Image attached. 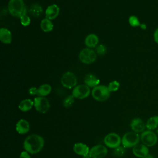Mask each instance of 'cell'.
<instances>
[{
	"instance_id": "5",
	"label": "cell",
	"mask_w": 158,
	"mask_h": 158,
	"mask_svg": "<svg viewBox=\"0 0 158 158\" xmlns=\"http://www.w3.org/2000/svg\"><path fill=\"white\" fill-rule=\"evenodd\" d=\"M80 60L85 64H90L95 62L97 58L96 53L91 49L87 48L83 49L79 53Z\"/></svg>"
},
{
	"instance_id": "35",
	"label": "cell",
	"mask_w": 158,
	"mask_h": 158,
	"mask_svg": "<svg viewBox=\"0 0 158 158\" xmlns=\"http://www.w3.org/2000/svg\"><path fill=\"white\" fill-rule=\"evenodd\" d=\"M83 158H91V157L89 156V155H88V156H85V157H83Z\"/></svg>"
},
{
	"instance_id": "31",
	"label": "cell",
	"mask_w": 158,
	"mask_h": 158,
	"mask_svg": "<svg viewBox=\"0 0 158 158\" xmlns=\"http://www.w3.org/2000/svg\"><path fill=\"white\" fill-rule=\"evenodd\" d=\"M37 89H38V88L31 87L28 89V93L30 95H36L37 94Z\"/></svg>"
},
{
	"instance_id": "15",
	"label": "cell",
	"mask_w": 158,
	"mask_h": 158,
	"mask_svg": "<svg viewBox=\"0 0 158 158\" xmlns=\"http://www.w3.org/2000/svg\"><path fill=\"white\" fill-rule=\"evenodd\" d=\"M89 150L90 149H89V147L85 144H83L82 143H77L75 144L73 146L74 152L77 154L79 156H81L83 157L89 155Z\"/></svg>"
},
{
	"instance_id": "30",
	"label": "cell",
	"mask_w": 158,
	"mask_h": 158,
	"mask_svg": "<svg viewBox=\"0 0 158 158\" xmlns=\"http://www.w3.org/2000/svg\"><path fill=\"white\" fill-rule=\"evenodd\" d=\"M107 49L104 44H99L96 46V52L99 55H104L106 53Z\"/></svg>"
},
{
	"instance_id": "14",
	"label": "cell",
	"mask_w": 158,
	"mask_h": 158,
	"mask_svg": "<svg viewBox=\"0 0 158 158\" xmlns=\"http://www.w3.org/2000/svg\"><path fill=\"white\" fill-rule=\"evenodd\" d=\"M130 127L134 132L138 133L144 131L146 125L140 118H135L131 120Z\"/></svg>"
},
{
	"instance_id": "10",
	"label": "cell",
	"mask_w": 158,
	"mask_h": 158,
	"mask_svg": "<svg viewBox=\"0 0 158 158\" xmlns=\"http://www.w3.org/2000/svg\"><path fill=\"white\" fill-rule=\"evenodd\" d=\"M104 143L107 147L114 149L120 146L122 143V139L117 133H110L104 137Z\"/></svg>"
},
{
	"instance_id": "11",
	"label": "cell",
	"mask_w": 158,
	"mask_h": 158,
	"mask_svg": "<svg viewBox=\"0 0 158 158\" xmlns=\"http://www.w3.org/2000/svg\"><path fill=\"white\" fill-rule=\"evenodd\" d=\"M107 153V149L104 145H96L92 147L89 152L91 158H104Z\"/></svg>"
},
{
	"instance_id": "12",
	"label": "cell",
	"mask_w": 158,
	"mask_h": 158,
	"mask_svg": "<svg viewBox=\"0 0 158 158\" xmlns=\"http://www.w3.org/2000/svg\"><path fill=\"white\" fill-rule=\"evenodd\" d=\"M60 12V8L56 4H51L45 10L46 18L49 20H54L57 17Z\"/></svg>"
},
{
	"instance_id": "16",
	"label": "cell",
	"mask_w": 158,
	"mask_h": 158,
	"mask_svg": "<svg viewBox=\"0 0 158 158\" xmlns=\"http://www.w3.org/2000/svg\"><path fill=\"white\" fill-rule=\"evenodd\" d=\"M16 131L21 135L27 133L30 130V124L25 119L19 120L16 123Z\"/></svg>"
},
{
	"instance_id": "1",
	"label": "cell",
	"mask_w": 158,
	"mask_h": 158,
	"mask_svg": "<svg viewBox=\"0 0 158 158\" xmlns=\"http://www.w3.org/2000/svg\"><path fill=\"white\" fill-rule=\"evenodd\" d=\"M44 145V140L42 136L37 134H33L27 136L23 142L25 151L34 154L39 152Z\"/></svg>"
},
{
	"instance_id": "20",
	"label": "cell",
	"mask_w": 158,
	"mask_h": 158,
	"mask_svg": "<svg viewBox=\"0 0 158 158\" xmlns=\"http://www.w3.org/2000/svg\"><path fill=\"white\" fill-rule=\"evenodd\" d=\"M43 12V10L42 7L38 4H32L29 9V13L31 16L35 18H38L40 17Z\"/></svg>"
},
{
	"instance_id": "2",
	"label": "cell",
	"mask_w": 158,
	"mask_h": 158,
	"mask_svg": "<svg viewBox=\"0 0 158 158\" xmlns=\"http://www.w3.org/2000/svg\"><path fill=\"white\" fill-rule=\"evenodd\" d=\"M7 8L9 13L14 17L20 18L27 14V9L23 0H10Z\"/></svg>"
},
{
	"instance_id": "13",
	"label": "cell",
	"mask_w": 158,
	"mask_h": 158,
	"mask_svg": "<svg viewBox=\"0 0 158 158\" xmlns=\"http://www.w3.org/2000/svg\"><path fill=\"white\" fill-rule=\"evenodd\" d=\"M133 153L136 157L143 158L149 154V149L144 144H138L133 147Z\"/></svg>"
},
{
	"instance_id": "8",
	"label": "cell",
	"mask_w": 158,
	"mask_h": 158,
	"mask_svg": "<svg viewBox=\"0 0 158 158\" xmlns=\"http://www.w3.org/2000/svg\"><path fill=\"white\" fill-rule=\"evenodd\" d=\"M60 81L62 85L68 89L76 86L77 83V80L75 75L71 72H67L64 73L61 77Z\"/></svg>"
},
{
	"instance_id": "25",
	"label": "cell",
	"mask_w": 158,
	"mask_h": 158,
	"mask_svg": "<svg viewBox=\"0 0 158 158\" xmlns=\"http://www.w3.org/2000/svg\"><path fill=\"white\" fill-rule=\"evenodd\" d=\"M74 98L72 94L67 96L63 101V106L66 108L71 107L74 102Z\"/></svg>"
},
{
	"instance_id": "7",
	"label": "cell",
	"mask_w": 158,
	"mask_h": 158,
	"mask_svg": "<svg viewBox=\"0 0 158 158\" xmlns=\"http://www.w3.org/2000/svg\"><path fill=\"white\" fill-rule=\"evenodd\" d=\"M33 101L35 108L38 112L41 114H45L49 110L50 104L48 99L45 97H36Z\"/></svg>"
},
{
	"instance_id": "26",
	"label": "cell",
	"mask_w": 158,
	"mask_h": 158,
	"mask_svg": "<svg viewBox=\"0 0 158 158\" xmlns=\"http://www.w3.org/2000/svg\"><path fill=\"white\" fill-rule=\"evenodd\" d=\"M107 87L110 92L116 91L118 89V88L120 87V83L117 81L114 80L109 83Z\"/></svg>"
},
{
	"instance_id": "27",
	"label": "cell",
	"mask_w": 158,
	"mask_h": 158,
	"mask_svg": "<svg viewBox=\"0 0 158 158\" xmlns=\"http://www.w3.org/2000/svg\"><path fill=\"white\" fill-rule=\"evenodd\" d=\"M128 22H129L130 25L131 27H138V26H141V25L140 23L138 17L135 16V15H131L129 17Z\"/></svg>"
},
{
	"instance_id": "9",
	"label": "cell",
	"mask_w": 158,
	"mask_h": 158,
	"mask_svg": "<svg viewBox=\"0 0 158 158\" xmlns=\"http://www.w3.org/2000/svg\"><path fill=\"white\" fill-rule=\"evenodd\" d=\"M90 94L89 87L86 85H79L75 86L72 90V94L75 98L83 99L89 96Z\"/></svg>"
},
{
	"instance_id": "33",
	"label": "cell",
	"mask_w": 158,
	"mask_h": 158,
	"mask_svg": "<svg viewBox=\"0 0 158 158\" xmlns=\"http://www.w3.org/2000/svg\"><path fill=\"white\" fill-rule=\"evenodd\" d=\"M154 40L155 42L158 44V28L156 30L154 33Z\"/></svg>"
},
{
	"instance_id": "29",
	"label": "cell",
	"mask_w": 158,
	"mask_h": 158,
	"mask_svg": "<svg viewBox=\"0 0 158 158\" xmlns=\"http://www.w3.org/2000/svg\"><path fill=\"white\" fill-rule=\"evenodd\" d=\"M125 152V148L124 147L118 146L117 148H114L113 153L117 157H122V156H123L124 155Z\"/></svg>"
},
{
	"instance_id": "23",
	"label": "cell",
	"mask_w": 158,
	"mask_h": 158,
	"mask_svg": "<svg viewBox=\"0 0 158 158\" xmlns=\"http://www.w3.org/2000/svg\"><path fill=\"white\" fill-rule=\"evenodd\" d=\"M52 90L51 85L49 84H43L40 86L37 89V96L41 97H44L48 95Z\"/></svg>"
},
{
	"instance_id": "19",
	"label": "cell",
	"mask_w": 158,
	"mask_h": 158,
	"mask_svg": "<svg viewBox=\"0 0 158 158\" xmlns=\"http://www.w3.org/2000/svg\"><path fill=\"white\" fill-rule=\"evenodd\" d=\"M98 43H99V38L94 33L89 34L88 35L86 36L85 40V45L89 48L96 47L98 44Z\"/></svg>"
},
{
	"instance_id": "21",
	"label": "cell",
	"mask_w": 158,
	"mask_h": 158,
	"mask_svg": "<svg viewBox=\"0 0 158 158\" xmlns=\"http://www.w3.org/2000/svg\"><path fill=\"white\" fill-rule=\"evenodd\" d=\"M34 106V101L30 99L22 100L19 104V109L22 112H27L30 110Z\"/></svg>"
},
{
	"instance_id": "34",
	"label": "cell",
	"mask_w": 158,
	"mask_h": 158,
	"mask_svg": "<svg viewBox=\"0 0 158 158\" xmlns=\"http://www.w3.org/2000/svg\"><path fill=\"white\" fill-rule=\"evenodd\" d=\"M143 158H154V157H153L152 155H150V154H149L148 155H147L146 156H145V157H143Z\"/></svg>"
},
{
	"instance_id": "36",
	"label": "cell",
	"mask_w": 158,
	"mask_h": 158,
	"mask_svg": "<svg viewBox=\"0 0 158 158\" xmlns=\"http://www.w3.org/2000/svg\"><path fill=\"white\" fill-rule=\"evenodd\" d=\"M156 132H157V135H158V129L157 130V131H156Z\"/></svg>"
},
{
	"instance_id": "24",
	"label": "cell",
	"mask_w": 158,
	"mask_h": 158,
	"mask_svg": "<svg viewBox=\"0 0 158 158\" xmlns=\"http://www.w3.org/2000/svg\"><path fill=\"white\" fill-rule=\"evenodd\" d=\"M158 126V116H152L150 117L146 122V127L149 130H152L157 128Z\"/></svg>"
},
{
	"instance_id": "22",
	"label": "cell",
	"mask_w": 158,
	"mask_h": 158,
	"mask_svg": "<svg viewBox=\"0 0 158 158\" xmlns=\"http://www.w3.org/2000/svg\"><path fill=\"white\" fill-rule=\"evenodd\" d=\"M40 27L44 32L48 33L51 31L53 30L54 24L51 20L47 18H44L41 21Z\"/></svg>"
},
{
	"instance_id": "4",
	"label": "cell",
	"mask_w": 158,
	"mask_h": 158,
	"mask_svg": "<svg viewBox=\"0 0 158 158\" xmlns=\"http://www.w3.org/2000/svg\"><path fill=\"white\" fill-rule=\"evenodd\" d=\"M139 135L134 131H129L124 134L122 138V144L125 148H133L139 143Z\"/></svg>"
},
{
	"instance_id": "17",
	"label": "cell",
	"mask_w": 158,
	"mask_h": 158,
	"mask_svg": "<svg viewBox=\"0 0 158 158\" xmlns=\"http://www.w3.org/2000/svg\"><path fill=\"white\" fill-rule=\"evenodd\" d=\"M12 34L9 30L6 28H1L0 29V40L5 44H10L12 41Z\"/></svg>"
},
{
	"instance_id": "18",
	"label": "cell",
	"mask_w": 158,
	"mask_h": 158,
	"mask_svg": "<svg viewBox=\"0 0 158 158\" xmlns=\"http://www.w3.org/2000/svg\"><path fill=\"white\" fill-rule=\"evenodd\" d=\"M99 79L96 75L92 73L87 74L84 79L85 85L91 88H94L95 86L99 85Z\"/></svg>"
},
{
	"instance_id": "32",
	"label": "cell",
	"mask_w": 158,
	"mask_h": 158,
	"mask_svg": "<svg viewBox=\"0 0 158 158\" xmlns=\"http://www.w3.org/2000/svg\"><path fill=\"white\" fill-rule=\"evenodd\" d=\"M19 158H30V156L29 152H28L26 151H24L21 152Z\"/></svg>"
},
{
	"instance_id": "3",
	"label": "cell",
	"mask_w": 158,
	"mask_h": 158,
	"mask_svg": "<svg viewBox=\"0 0 158 158\" xmlns=\"http://www.w3.org/2000/svg\"><path fill=\"white\" fill-rule=\"evenodd\" d=\"M110 91L105 85H98L93 88L91 95L93 98L99 102L106 101L110 97Z\"/></svg>"
},
{
	"instance_id": "6",
	"label": "cell",
	"mask_w": 158,
	"mask_h": 158,
	"mask_svg": "<svg viewBox=\"0 0 158 158\" xmlns=\"http://www.w3.org/2000/svg\"><path fill=\"white\" fill-rule=\"evenodd\" d=\"M140 139L143 144L148 147H151L154 146L157 142V135L151 130H146L142 132Z\"/></svg>"
},
{
	"instance_id": "28",
	"label": "cell",
	"mask_w": 158,
	"mask_h": 158,
	"mask_svg": "<svg viewBox=\"0 0 158 158\" xmlns=\"http://www.w3.org/2000/svg\"><path fill=\"white\" fill-rule=\"evenodd\" d=\"M20 23L23 27L28 26L30 24V22H31L30 18L27 14L23 15L20 18Z\"/></svg>"
}]
</instances>
